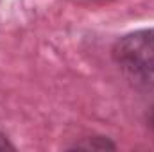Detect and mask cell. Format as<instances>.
<instances>
[{
  "label": "cell",
  "instance_id": "6da1fadb",
  "mask_svg": "<svg viewBox=\"0 0 154 152\" xmlns=\"http://www.w3.org/2000/svg\"><path fill=\"white\" fill-rule=\"evenodd\" d=\"M118 68L138 86H154V29L131 32L113 48Z\"/></svg>",
  "mask_w": 154,
  "mask_h": 152
},
{
  "label": "cell",
  "instance_id": "7a4b0ae2",
  "mask_svg": "<svg viewBox=\"0 0 154 152\" xmlns=\"http://www.w3.org/2000/svg\"><path fill=\"white\" fill-rule=\"evenodd\" d=\"M72 149H84V150H113L115 145L104 138V136H93V138H86L84 141L75 143Z\"/></svg>",
  "mask_w": 154,
  "mask_h": 152
},
{
  "label": "cell",
  "instance_id": "3957f363",
  "mask_svg": "<svg viewBox=\"0 0 154 152\" xmlns=\"http://www.w3.org/2000/svg\"><path fill=\"white\" fill-rule=\"evenodd\" d=\"M0 150H14V145L0 132Z\"/></svg>",
  "mask_w": 154,
  "mask_h": 152
},
{
  "label": "cell",
  "instance_id": "277c9868",
  "mask_svg": "<svg viewBox=\"0 0 154 152\" xmlns=\"http://www.w3.org/2000/svg\"><path fill=\"white\" fill-rule=\"evenodd\" d=\"M149 125L154 129V106L151 108V111H149Z\"/></svg>",
  "mask_w": 154,
  "mask_h": 152
}]
</instances>
